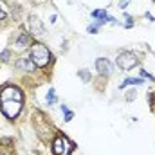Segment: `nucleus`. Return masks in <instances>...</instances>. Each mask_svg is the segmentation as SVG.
Returning <instances> with one entry per match:
<instances>
[{
	"label": "nucleus",
	"mask_w": 155,
	"mask_h": 155,
	"mask_svg": "<svg viewBox=\"0 0 155 155\" xmlns=\"http://www.w3.org/2000/svg\"><path fill=\"white\" fill-rule=\"evenodd\" d=\"M31 61H33L36 67H45V65H49V61H51V52H49V49H47L45 45H41V43L31 45Z\"/></svg>",
	"instance_id": "nucleus-1"
},
{
	"label": "nucleus",
	"mask_w": 155,
	"mask_h": 155,
	"mask_svg": "<svg viewBox=\"0 0 155 155\" xmlns=\"http://www.w3.org/2000/svg\"><path fill=\"white\" fill-rule=\"evenodd\" d=\"M116 63L121 71H130V69H134L137 65V56L134 52H130V51H124V52H121L117 56Z\"/></svg>",
	"instance_id": "nucleus-2"
},
{
	"label": "nucleus",
	"mask_w": 155,
	"mask_h": 155,
	"mask_svg": "<svg viewBox=\"0 0 155 155\" xmlns=\"http://www.w3.org/2000/svg\"><path fill=\"white\" fill-rule=\"evenodd\" d=\"M72 148H74V144H72L65 135H58V137L54 139V144H52L54 155H69L72 152Z\"/></svg>",
	"instance_id": "nucleus-3"
},
{
	"label": "nucleus",
	"mask_w": 155,
	"mask_h": 155,
	"mask_svg": "<svg viewBox=\"0 0 155 155\" xmlns=\"http://www.w3.org/2000/svg\"><path fill=\"white\" fill-rule=\"evenodd\" d=\"M20 110H22V101H2V114L9 119H15L20 114Z\"/></svg>",
	"instance_id": "nucleus-4"
},
{
	"label": "nucleus",
	"mask_w": 155,
	"mask_h": 155,
	"mask_svg": "<svg viewBox=\"0 0 155 155\" xmlns=\"http://www.w3.org/2000/svg\"><path fill=\"white\" fill-rule=\"evenodd\" d=\"M24 94L16 87H5L0 94V101H22Z\"/></svg>",
	"instance_id": "nucleus-5"
},
{
	"label": "nucleus",
	"mask_w": 155,
	"mask_h": 155,
	"mask_svg": "<svg viewBox=\"0 0 155 155\" xmlns=\"http://www.w3.org/2000/svg\"><path fill=\"white\" fill-rule=\"evenodd\" d=\"M96 69H97V72H99L101 76H107V74L112 72V63H110L107 58H99V60L96 61Z\"/></svg>",
	"instance_id": "nucleus-6"
},
{
	"label": "nucleus",
	"mask_w": 155,
	"mask_h": 155,
	"mask_svg": "<svg viewBox=\"0 0 155 155\" xmlns=\"http://www.w3.org/2000/svg\"><path fill=\"white\" fill-rule=\"evenodd\" d=\"M29 25H31V31H33V35H43V27H41V22H40L36 16H31V20H29Z\"/></svg>",
	"instance_id": "nucleus-7"
},
{
	"label": "nucleus",
	"mask_w": 155,
	"mask_h": 155,
	"mask_svg": "<svg viewBox=\"0 0 155 155\" xmlns=\"http://www.w3.org/2000/svg\"><path fill=\"white\" fill-rule=\"evenodd\" d=\"M31 43V36L27 35V33H20L18 36H16V45L20 47V51L24 49V47H27Z\"/></svg>",
	"instance_id": "nucleus-8"
},
{
	"label": "nucleus",
	"mask_w": 155,
	"mask_h": 155,
	"mask_svg": "<svg viewBox=\"0 0 155 155\" xmlns=\"http://www.w3.org/2000/svg\"><path fill=\"white\" fill-rule=\"evenodd\" d=\"M18 69H24V71H27V72H33L35 69H36V65L31 61V60H18Z\"/></svg>",
	"instance_id": "nucleus-9"
},
{
	"label": "nucleus",
	"mask_w": 155,
	"mask_h": 155,
	"mask_svg": "<svg viewBox=\"0 0 155 155\" xmlns=\"http://www.w3.org/2000/svg\"><path fill=\"white\" fill-rule=\"evenodd\" d=\"M143 81H144L143 78H126V79H124V81L119 85V88H124L126 85H141Z\"/></svg>",
	"instance_id": "nucleus-10"
},
{
	"label": "nucleus",
	"mask_w": 155,
	"mask_h": 155,
	"mask_svg": "<svg viewBox=\"0 0 155 155\" xmlns=\"http://www.w3.org/2000/svg\"><path fill=\"white\" fill-rule=\"evenodd\" d=\"M92 16L94 18H103V20H107V11H101V9H96V11H92Z\"/></svg>",
	"instance_id": "nucleus-11"
},
{
	"label": "nucleus",
	"mask_w": 155,
	"mask_h": 155,
	"mask_svg": "<svg viewBox=\"0 0 155 155\" xmlns=\"http://www.w3.org/2000/svg\"><path fill=\"white\" fill-rule=\"evenodd\" d=\"M56 101V96H54V88H49V92H47V103L49 105H52Z\"/></svg>",
	"instance_id": "nucleus-12"
},
{
	"label": "nucleus",
	"mask_w": 155,
	"mask_h": 155,
	"mask_svg": "<svg viewBox=\"0 0 155 155\" xmlns=\"http://www.w3.org/2000/svg\"><path fill=\"white\" fill-rule=\"evenodd\" d=\"M78 76L81 78L85 83H87V81H90V72H88V71H78Z\"/></svg>",
	"instance_id": "nucleus-13"
},
{
	"label": "nucleus",
	"mask_w": 155,
	"mask_h": 155,
	"mask_svg": "<svg viewBox=\"0 0 155 155\" xmlns=\"http://www.w3.org/2000/svg\"><path fill=\"white\" fill-rule=\"evenodd\" d=\"M9 58H11V52H9L7 49H5V51H2V54H0V60H2V61H7Z\"/></svg>",
	"instance_id": "nucleus-14"
},
{
	"label": "nucleus",
	"mask_w": 155,
	"mask_h": 155,
	"mask_svg": "<svg viewBox=\"0 0 155 155\" xmlns=\"http://www.w3.org/2000/svg\"><path fill=\"white\" fill-rule=\"evenodd\" d=\"M139 74H141L143 78H146V79H150V81H153V79H155V78H153V74H150V72H146L144 69H141V72H139Z\"/></svg>",
	"instance_id": "nucleus-15"
},
{
	"label": "nucleus",
	"mask_w": 155,
	"mask_h": 155,
	"mask_svg": "<svg viewBox=\"0 0 155 155\" xmlns=\"http://www.w3.org/2000/svg\"><path fill=\"white\" fill-rule=\"evenodd\" d=\"M135 96H137V94H135V88H134V90H128V94H126V101H134Z\"/></svg>",
	"instance_id": "nucleus-16"
},
{
	"label": "nucleus",
	"mask_w": 155,
	"mask_h": 155,
	"mask_svg": "<svg viewBox=\"0 0 155 155\" xmlns=\"http://www.w3.org/2000/svg\"><path fill=\"white\" fill-rule=\"evenodd\" d=\"M97 27H99L97 24H96V25H88V27H87V31H88L90 35H96V33H97Z\"/></svg>",
	"instance_id": "nucleus-17"
},
{
	"label": "nucleus",
	"mask_w": 155,
	"mask_h": 155,
	"mask_svg": "<svg viewBox=\"0 0 155 155\" xmlns=\"http://www.w3.org/2000/svg\"><path fill=\"white\" fill-rule=\"evenodd\" d=\"M72 117H74V112H71V110H67L65 112V121L69 123V121H72Z\"/></svg>",
	"instance_id": "nucleus-18"
},
{
	"label": "nucleus",
	"mask_w": 155,
	"mask_h": 155,
	"mask_svg": "<svg viewBox=\"0 0 155 155\" xmlns=\"http://www.w3.org/2000/svg\"><path fill=\"white\" fill-rule=\"evenodd\" d=\"M5 18H7V13H5V11L2 9V5H0V20H5Z\"/></svg>",
	"instance_id": "nucleus-19"
},
{
	"label": "nucleus",
	"mask_w": 155,
	"mask_h": 155,
	"mask_svg": "<svg viewBox=\"0 0 155 155\" xmlns=\"http://www.w3.org/2000/svg\"><path fill=\"white\" fill-rule=\"evenodd\" d=\"M144 16H146V18H148V20H150V22H155V18H153V16H152V15H150V13H146V15H144Z\"/></svg>",
	"instance_id": "nucleus-20"
},
{
	"label": "nucleus",
	"mask_w": 155,
	"mask_h": 155,
	"mask_svg": "<svg viewBox=\"0 0 155 155\" xmlns=\"http://www.w3.org/2000/svg\"><path fill=\"white\" fill-rule=\"evenodd\" d=\"M126 5H128V4H126V0H123V2H121V4H119V7H121V9H124V7H126Z\"/></svg>",
	"instance_id": "nucleus-21"
},
{
	"label": "nucleus",
	"mask_w": 155,
	"mask_h": 155,
	"mask_svg": "<svg viewBox=\"0 0 155 155\" xmlns=\"http://www.w3.org/2000/svg\"><path fill=\"white\" fill-rule=\"evenodd\" d=\"M153 2H155V0H153Z\"/></svg>",
	"instance_id": "nucleus-22"
}]
</instances>
